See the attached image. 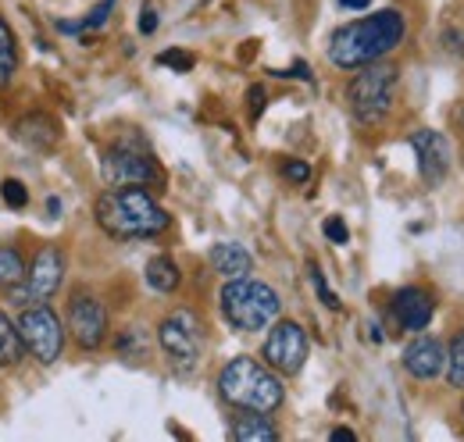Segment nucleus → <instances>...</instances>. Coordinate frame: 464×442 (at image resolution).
Returning <instances> with one entry per match:
<instances>
[{
  "label": "nucleus",
  "instance_id": "f257e3e1",
  "mask_svg": "<svg viewBox=\"0 0 464 442\" xmlns=\"http://www.w3.org/2000/svg\"><path fill=\"white\" fill-rule=\"evenodd\" d=\"M407 25H404V14L386 7V11H375L368 18H357L350 25H340L329 40V61L336 68H364L372 61H382L390 51L401 47L404 40Z\"/></svg>",
  "mask_w": 464,
  "mask_h": 442
},
{
  "label": "nucleus",
  "instance_id": "f03ea898",
  "mask_svg": "<svg viewBox=\"0 0 464 442\" xmlns=\"http://www.w3.org/2000/svg\"><path fill=\"white\" fill-rule=\"evenodd\" d=\"M93 215L115 239H150L169 228V211L147 193V186H111L97 197Z\"/></svg>",
  "mask_w": 464,
  "mask_h": 442
},
{
  "label": "nucleus",
  "instance_id": "7ed1b4c3",
  "mask_svg": "<svg viewBox=\"0 0 464 442\" xmlns=\"http://www.w3.org/2000/svg\"><path fill=\"white\" fill-rule=\"evenodd\" d=\"M218 392L222 399L236 407V410H261V414H272L283 407V396L286 389L279 382L276 368H265L261 360L254 357H236L222 368L218 375Z\"/></svg>",
  "mask_w": 464,
  "mask_h": 442
},
{
  "label": "nucleus",
  "instance_id": "20e7f679",
  "mask_svg": "<svg viewBox=\"0 0 464 442\" xmlns=\"http://www.w3.org/2000/svg\"><path fill=\"white\" fill-rule=\"evenodd\" d=\"M222 314L232 329L239 332H261L268 329L279 311H283V300L272 285L257 282V278H229L226 289H222Z\"/></svg>",
  "mask_w": 464,
  "mask_h": 442
},
{
  "label": "nucleus",
  "instance_id": "39448f33",
  "mask_svg": "<svg viewBox=\"0 0 464 442\" xmlns=\"http://www.w3.org/2000/svg\"><path fill=\"white\" fill-rule=\"evenodd\" d=\"M393 93H397V68L386 61H372L364 68H357V75L347 86L350 114L361 125H375L382 121L393 108Z\"/></svg>",
  "mask_w": 464,
  "mask_h": 442
},
{
  "label": "nucleus",
  "instance_id": "423d86ee",
  "mask_svg": "<svg viewBox=\"0 0 464 442\" xmlns=\"http://www.w3.org/2000/svg\"><path fill=\"white\" fill-rule=\"evenodd\" d=\"M158 342L179 371H193L204 350V325L193 311H175L158 325Z\"/></svg>",
  "mask_w": 464,
  "mask_h": 442
},
{
  "label": "nucleus",
  "instance_id": "0eeeda50",
  "mask_svg": "<svg viewBox=\"0 0 464 442\" xmlns=\"http://www.w3.org/2000/svg\"><path fill=\"white\" fill-rule=\"evenodd\" d=\"M18 332H22L25 350H29L40 364H54V360L61 357V350H64V332H61L58 314L47 307V300L36 303V307H25V311H22Z\"/></svg>",
  "mask_w": 464,
  "mask_h": 442
},
{
  "label": "nucleus",
  "instance_id": "6e6552de",
  "mask_svg": "<svg viewBox=\"0 0 464 442\" xmlns=\"http://www.w3.org/2000/svg\"><path fill=\"white\" fill-rule=\"evenodd\" d=\"M101 175L108 186H154L161 182V168L154 165L147 147H132V143H118L104 154Z\"/></svg>",
  "mask_w": 464,
  "mask_h": 442
},
{
  "label": "nucleus",
  "instance_id": "1a4fd4ad",
  "mask_svg": "<svg viewBox=\"0 0 464 442\" xmlns=\"http://www.w3.org/2000/svg\"><path fill=\"white\" fill-rule=\"evenodd\" d=\"M61 282H64V254L58 246H44V250H36V257L25 272V282L14 285L11 296L18 303H44L58 293Z\"/></svg>",
  "mask_w": 464,
  "mask_h": 442
},
{
  "label": "nucleus",
  "instance_id": "9d476101",
  "mask_svg": "<svg viewBox=\"0 0 464 442\" xmlns=\"http://www.w3.org/2000/svg\"><path fill=\"white\" fill-rule=\"evenodd\" d=\"M307 350H311L307 332L300 329L296 322H276L261 353H265L268 368H276L279 375H296L304 368V360H307Z\"/></svg>",
  "mask_w": 464,
  "mask_h": 442
},
{
  "label": "nucleus",
  "instance_id": "9b49d317",
  "mask_svg": "<svg viewBox=\"0 0 464 442\" xmlns=\"http://www.w3.org/2000/svg\"><path fill=\"white\" fill-rule=\"evenodd\" d=\"M68 332L82 350H97L108 339V311L97 296L75 293L68 303Z\"/></svg>",
  "mask_w": 464,
  "mask_h": 442
},
{
  "label": "nucleus",
  "instance_id": "f8f14e48",
  "mask_svg": "<svg viewBox=\"0 0 464 442\" xmlns=\"http://www.w3.org/2000/svg\"><path fill=\"white\" fill-rule=\"evenodd\" d=\"M411 147H414V154H418V171H421V178H425L429 186H440V182L447 178V171H450V143H447V136L436 132V129H418V132L411 136Z\"/></svg>",
  "mask_w": 464,
  "mask_h": 442
},
{
  "label": "nucleus",
  "instance_id": "ddd939ff",
  "mask_svg": "<svg viewBox=\"0 0 464 442\" xmlns=\"http://www.w3.org/2000/svg\"><path fill=\"white\" fill-rule=\"evenodd\" d=\"M404 371L411 379H418V382H429V379L443 375L447 371V350H443V342L432 339V335L411 339L404 350Z\"/></svg>",
  "mask_w": 464,
  "mask_h": 442
},
{
  "label": "nucleus",
  "instance_id": "4468645a",
  "mask_svg": "<svg viewBox=\"0 0 464 442\" xmlns=\"http://www.w3.org/2000/svg\"><path fill=\"white\" fill-rule=\"evenodd\" d=\"M432 311H436V303H432V296L425 293V289H401L397 296H393V314H397V322H401V329L407 332H421L429 322H432Z\"/></svg>",
  "mask_w": 464,
  "mask_h": 442
},
{
  "label": "nucleus",
  "instance_id": "2eb2a0df",
  "mask_svg": "<svg viewBox=\"0 0 464 442\" xmlns=\"http://www.w3.org/2000/svg\"><path fill=\"white\" fill-rule=\"evenodd\" d=\"M14 139L25 143V147H33V150H40V154H47V150L58 147V139H61L58 121H54L51 114L33 110V114H25V118L14 121Z\"/></svg>",
  "mask_w": 464,
  "mask_h": 442
},
{
  "label": "nucleus",
  "instance_id": "dca6fc26",
  "mask_svg": "<svg viewBox=\"0 0 464 442\" xmlns=\"http://www.w3.org/2000/svg\"><path fill=\"white\" fill-rule=\"evenodd\" d=\"M229 436L239 442H272L279 439V428L261 410H239V418L232 421Z\"/></svg>",
  "mask_w": 464,
  "mask_h": 442
},
{
  "label": "nucleus",
  "instance_id": "f3484780",
  "mask_svg": "<svg viewBox=\"0 0 464 442\" xmlns=\"http://www.w3.org/2000/svg\"><path fill=\"white\" fill-rule=\"evenodd\" d=\"M211 264L218 268V275L226 278H243L254 272V257L239 243H218V246H211Z\"/></svg>",
  "mask_w": 464,
  "mask_h": 442
},
{
  "label": "nucleus",
  "instance_id": "a211bd4d",
  "mask_svg": "<svg viewBox=\"0 0 464 442\" xmlns=\"http://www.w3.org/2000/svg\"><path fill=\"white\" fill-rule=\"evenodd\" d=\"M22 350H25L22 332H18V325L0 311V368L18 364V360H22Z\"/></svg>",
  "mask_w": 464,
  "mask_h": 442
},
{
  "label": "nucleus",
  "instance_id": "6ab92c4d",
  "mask_svg": "<svg viewBox=\"0 0 464 442\" xmlns=\"http://www.w3.org/2000/svg\"><path fill=\"white\" fill-rule=\"evenodd\" d=\"M179 282H182V275H179L172 257H154V261L147 264V285H150V289H158V293H175Z\"/></svg>",
  "mask_w": 464,
  "mask_h": 442
},
{
  "label": "nucleus",
  "instance_id": "aec40b11",
  "mask_svg": "<svg viewBox=\"0 0 464 442\" xmlns=\"http://www.w3.org/2000/svg\"><path fill=\"white\" fill-rule=\"evenodd\" d=\"M14 72H18V47H14V33H11V25L0 18V90H4V86H11Z\"/></svg>",
  "mask_w": 464,
  "mask_h": 442
},
{
  "label": "nucleus",
  "instance_id": "412c9836",
  "mask_svg": "<svg viewBox=\"0 0 464 442\" xmlns=\"http://www.w3.org/2000/svg\"><path fill=\"white\" fill-rule=\"evenodd\" d=\"M25 261H22V254L14 250V246H0V289H14V285H22L25 282Z\"/></svg>",
  "mask_w": 464,
  "mask_h": 442
},
{
  "label": "nucleus",
  "instance_id": "4be33fe9",
  "mask_svg": "<svg viewBox=\"0 0 464 442\" xmlns=\"http://www.w3.org/2000/svg\"><path fill=\"white\" fill-rule=\"evenodd\" d=\"M111 11H115V0H101V4L82 18V22H61L58 29L61 33H86V29H101V25L108 22V14H111Z\"/></svg>",
  "mask_w": 464,
  "mask_h": 442
},
{
  "label": "nucleus",
  "instance_id": "5701e85b",
  "mask_svg": "<svg viewBox=\"0 0 464 442\" xmlns=\"http://www.w3.org/2000/svg\"><path fill=\"white\" fill-rule=\"evenodd\" d=\"M447 379L454 389H464V332L450 342V353H447Z\"/></svg>",
  "mask_w": 464,
  "mask_h": 442
},
{
  "label": "nucleus",
  "instance_id": "b1692460",
  "mask_svg": "<svg viewBox=\"0 0 464 442\" xmlns=\"http://www.w3.org/2000/svg\"><path fill=\"white\" fill-rule=\"evenodd\" d=\"M0 193H4V204L7 207H25L29 204V193H25V186L18 178H4L0 182Z\"/></svg>",
  "mask_w": 464,
  "mask_h": 442
},
{
  "label": "nucleus",
  "instance_id": "393cba45",
  "mask_svg": "<svg viewBox=\"0 0 464 442\" xmlns=\"http://www.w3.org/2000/svg\"><path fill=\"white\" fill-rule=\"evenodd\" d=\"M311 282H314V289H318V296H322V303L329 307V311H340V296L325 285V275L318 272V264H311Z\"/></svg>",
  "mask_w": 464,
  "mask_h": 442
},
{
  "label": "nucleus",
  "instance_id": "a878e982",
  "mask_svg": "<svg viewBox=\"0 0 464 442\" xmlns=\"http://www.w3.org/2000/svg\"><path fill=\"white\" fill-rule=\"evenodd\" d=\"M283 175L290 182H307L311 178V165L307 161H283Z\"/></svg>",
  "mask_w": 464,
  "mask_h": 442
},
{
  "label": "nucleus",
  "instance_id": "bb28decb",
  "mask_svg": "<svg viewBox=\"0 0 464 442\" xmlns=\"http://www.w3.org/2000/svg\"><path fill=\"white\" fill-rule=\"evenodd\" d=\"M325 235H329L333 243H347L350 232H347V225H343V218H336V215H333V218L325 221Z\"/></svg>",
  "mask_w": 464,
  "mask_h": 442
},
{
  "label": "nucleus",
  "instance_id": "cd10ccee",
  "mask_svg": "<svg viewBox=\"0 0 464 442\" xmlns=\"http://www.w3.org/2000/svg\"><path fill=\"white\" fill-rule=\"evenodd\" d=\"M158 64H172V68H179V72H186V68H193V57L179 54V51H165V54L158 57Z\"/></svg>",
  "mask_w": 464,
  "mask_h": 442
},
{
  "label": "nucleus",
  "instance_id": "c85d7f7f",
  "mask_svg": "<svg viewBox=\"0 0 464 442\" xmlns=\"http://www.w3.org/2000/svg\"><path fill=\"white\" fill-rule=\"evenodd\" d=\"M246 104H250V118H261V110H265V90L261 86H250Z\"/></svg>",
  "mask_w": 464,
  "mask_h": 442
},
{
  "label": "nucleus",
  "instance_id": "c756f323",
  "mask_svg": "<svg viewBox=\"0 0 464 442\" xmlns=\"http://www.w3.org/2000/svg\"><path fill=\"white\" fill-rule=\"evenodd\" d=\"M154 29H158V11H154V7H143V14H140V33L150 36Z\"/></svg>",
  "mask_w": 464,
  "mask_h": 442
},
{
  "label": "nucleus",
  "instance_id": "7c9ffc66",
  "mask_svg": "<svg viewBox=\"0 0 464 442\" xmlns=\"http://www.w3.org/2000/svg\"><path fill=\"white\" fill-rule=\"evenodd\" d=\"M372 0H340V7H347V11H361V7H368Z\"/></svg>",
  "mask_w": 464,
  "mask_h": 442
},
{
  "label": "nucleus",
  "instance_id": "2f4dec72",
  "mask_svg": "<svg viewBox=\"0 0 464 442\" xmlns=\"http://www.w3.org/2000/svg\"><path fill=\"white\" fill-rule=\"evenodd\" d=\"M333 439H347V442H353L357 436H353L350 428H336V432H333Z\"/></svg>",
  "mask_w": 464,
  "mask_h": 442
}]
</instances>
